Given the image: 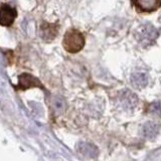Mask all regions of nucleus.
I'll use <instances>...</instances> for the list:
<instances>
[{
  "label": "nucleus",
  "mask_w": 161,
  "mask_h": 161,
  "mask_svg": "<svg viewBox=\"0 0 161 161\" xmlns=\"http://www.w3.org/2000/svg\"><path fill=\"white\" fill-rule=\"evenodd\" d=\"M63 45L64 49L70 53H77L85 45V37L82 32H80L77 29H69L65 32Z\"/></svg>",
  "instance_id": "f257e3e1"
},
{
  "label": "nucleus",
  "mask_w": 161,
  "mask_h": 161,
  "mask_svg": "<svg viewBox=\"0 0 161 161\" xmlns=\"http://www.w3.org/2000/svg\"><path fill=\"white\" fill-rule=\"evenodd\" d=\"M17 16V11L7 3H2L0 6V25L10 26Z\"/></svg>",
  "instance_id": "7ed1b4c3"
},
{
  "label": "nucleus",
  "mask_w": 161,
  "mask_h": 161,
  "mask_svg": "<svg viewBox=\"0 0 161 161\" xmlns=\"http://www.w3.org/2000/svg\"><path fill=\"white\" fill-rule=\"evenodd\" d=\"M78 151L88 157H96L99 154V149L97 146L91 143H80L78 145Z\"/></svg>",
  "instance_id": "0eeeda50"
},
{
  "label": "nucleus",
  "mask_w": 161,
  "mask_h": 161,
  "mask_svg": "<svg viewBox=\"0 0 161 161\" xmlns=\"http://www.w3.org/2000/svg\"><path fill=\"white\" fill-rule=\"evenodd\" d=\"M58 30V26L55 23L50 24V23L43 22L40 25V35L47 42H50V40H53L57 36Z\"/></svg>",
  "instance_id": "39448f33"
},
{
  "label": "nucleus",
  "mask_w": 161,
  "mask_h": 161,
  "mask_svg": "<svg viewBox=\"0 0 161 161\" xmlns=\"http://www.w3.org/2000/svg\"><path fill=\"white\" fill-rule=\"evenodd\" d=\"M121 104L123 105V107L125 109H133L134 107H136V105L138 103L137 97L133 94L129 92V91H126V92L123 93V95L121 96Z\"/></svg>",
  "instance_id": "6e6552de"
},
{
  "label": "nucleus",
  "mask_w": 161,
  "mask_h": 161,
  "mask_svg": "<svg viewBox=\"0 0 161 161\" xmlns=\"http://www.w3.org/2000/svg\"><path fill=\"white\" fill-rule=\"evenodd\" d=\"M133 4L136 6L138 11L151 12L160 7L161 1H156V0H139V1H134Z\"/></svg>",
  "instance_id": "423d86ee"
},
{
  "label": "nucleus",
  "mask_w": 161,
  "mask_h": 161,
  "mask_svg": "<svg viewBox=\"0 0 161 161\" xmlns=\"http://www.w3.org/2000/svg\"><path fill=\"white\" fill-rule=\"evenodd\" d=\"M135 37L142 47H148L158 37V31L152 24L146 23L137 28L135 31Z\"/></svg>",
  "instance_id": "f03ea898"
},
{
  "label": "nucleus",
  "mask_w": 161,
  "mask_h": 161,
  "mask_svg": "<svg viewBox=\"0 0 161 161\" xmlns=\"http://www.w3.org/2000/svg\"><path fill=\"white\" fill-rule=\"evenodd\" d=\"M159 131V125L155 122H148L143 127V134L146 138H153Z\"/></svg>",
  "instance_id": "9d476101"
},
{
  "label": "nucleus",
  "mask_w": 161,
  "mask_h": 161,
  "mask_svg": "<svg viewBox=\"0 0 161 161\" xmlns=\"http://www.w3.org/2000/svg\"><path fill=\"white\" fill-rule=\"evenodd\" d=\"M131 83L136 89H143L148 84V78L145 73H134L131 75Z\"/></svg>",
  "instance_id": "1a4fd4ad"
},
{
  "label": "nucleus",
  "mask_w": 161,
  "mask_h": 161,
  "mask_svg": "<svg viewBox=\"0 0 161 161\" xmlns=\"http://www.w3.org/2000/svg\"><path fill=\"white\" fill-rule=\"evenodd\" d=\"M34 87H38V88L44 89V87L42 85V83L38 80V79H36L31 75L24 73V74L20 75L18 77L17 89H19V90H27L29 88H34Z\"/></svg>",
  "instance_id": "20e7f679"
}]
</instances>
